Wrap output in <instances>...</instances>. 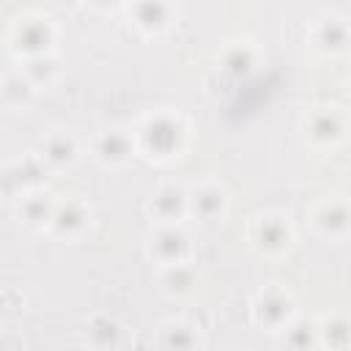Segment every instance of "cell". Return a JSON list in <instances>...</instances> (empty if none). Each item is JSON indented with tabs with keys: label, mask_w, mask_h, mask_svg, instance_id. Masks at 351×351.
Wrapping results in <instances>:
<instances>
[{
	"label": "cell",
	"mask_w": 351,
	"mask_h": 351,
	"mask_svg": "<svg viewBox=\"0 0 351 351\" xmlns=\"http://www.w3.org/2000/svg\"><path fill=\"white\" fill-rule=\"evenodd\" d=\"M132 140H134V154H143L151 162H170L184 154L189 143V126L184 115L173 110H159L145 115L132 129Z\"/></svg>",
	"instance_id": "6da1fadb"
},
{
	"label": "cell",
	"mask_w": 351,
	"mask_h": 351,
	"mask_svg": "<svg viewBox=\"0 0 351 351\" xmlns=\"http://www.w3.org/2000/svg\"><path fill=\"white\" fill-rule=\"evenodd\" d=\"M55 38H58L55 25H52V19L44 16V14H25V16L14 19L11 33H8L11 49H14L19 58H25V60L52 52Z\"/></svg>",
	"instance_id": "7a4b0ae2"
},
{
	"label": "cell",
	"mask_w": 351,
	"mask_h": 351,
	"mask_svg": "<svg viewBox=\"0 0 351 351\" xmlns=\"http://www.w3.org/2000/svg\"><path fill=\"white\" fill-rule=\"evenodd\" d=\"M291 225H288V217L282 214H274V211H266V214H255L247 225V241L252 244L255 252L261 255H282L288 247H291Z\"/></svg>",
	"instance_id": "3957f363"
},
{
	"label": "cell",
	"mask_w": 351,
	"mask_h": 351,
	"mask_svg": "<svg viewBox=\"0 0 351 351\" xmlns=\"http://www.w3.org/2000/svg\"><path fill=\"white\" fill-rule=\"evenodd\" d=\"M151 258H156L159 266H176L192 261V239L178 222L156 225L151 236Z\"/></svg>",
	"instance_id": "277c9868"
},
{
	"label": "cell",
	"mask_w": 351,
	"mask_h": 351,
	"mask_svg": "<svg viewBox=\"0 0 351 351\" xmlns=\"http://www.w3.org/2000/svg\"><path fill=\"white\" fill-rule=\"evenodd\" d=\"M228 206H230V197H228V189L222 184L206 181V184L195 186L192 192H186V214H195L203 222L222 219Z\"/></svg>",
	"instance_id": "5b68a950"
},
{
	"label": "cell",
	"mask_w": 351,
	"mask_h": 351,
	"mask_svg": "<svg viewBox=\"0 0 351 351\" xmlns=\"http://www.w3.org/2000/svg\"><path fill=\"white\" fill-rule=\"evenodd\" d=\"M90 228V206L82 203L80 197H69V200H58L55 214L49 219V230L58 233L60 239H80L85 230Z\"/></svg>",
	"instance_id": "8992f818"
},
{
	"label": "cell",
	"mask_w": 351,
	"mask_h": 351,
	"mask_svg": "<svg viewBox=\"0 0 351 351\" xmlns=\"http://www.w3.org/2000/svg\"><path fill=\"white\" fill-rule=\"evenodd\" d=\"M132 154H134V140H132V132L129 129H121V126L101 129L96 134V140H93V156L101 165L118 167V165L129 162Z\"/></svg>",
	"instance_id": "52a82bcc"
},
{
	"label": "cell",
	"mask_w": 351,
	"mask_h": 351,
	"mask_svg": "<svg viewBox=\"0 0 351 351\" xmlns=\"http://www.w3.org/2000/svg\"><path fill=\"white\" fill-rule=\"evenodd\" d=\"M129 16L145 36H162L173 25L170 0H129Z\"/></svg>",
	"instance_id": "ba28073f"
},
{
	"label": "cell",
	"mask_w": 351,
	"mask_h": 351,
	"mask_svg": "<svg viewBox=\"0 0 351 351\" xmlns=\"http://www.w3.org/2000/svg\"><path fill=\"white\" fill-rule=\"evenodd\" d=\"M148 214L156 219V225L178 222L186 214V189L170 181L162 184L148 200Z\"/></svg>",
	"instance_id": "9c48e42d"
},
{
	"label": "cell",
	"mask_w": 351,
	"mask_h": 351,
	"mask_svg": "<svg viewBox=\"0 0 351 351\" xmlns=\"http://www.w3.org/2000/svg\"><path fill=\"white\" fill-rule=\"evenodd\" d=\"M252 313L258 324H266L269 329H282L291 321V299L280 288H266L258 293Z\"/></svg>",
	"instance_id": "30bf717a"
},
{
	"label": "cell",
	"mask_w": 351,
	"mask_h": 351,
	"mask_svg": "<svg viewBox=\"0 0 351 351\" xmlns=\"http://www.w3.org/2000/svg\"><path fill=\"white\" fill-rule=\"evenodd\" d=\"M38 156L47 165V170H63V167H71L80 159V143L69 132H52L41 143Z\"/></svg>",
	"instance_id": "8fae6325"
},
{
	"label": "cell",
	"mask_w": 351,
	"mask_h": 351,
	"mask_svg": "<svg viewBox=\"0 0 351 351\" xmlns=\"http://www.w3.org/2000/svg\"><path fill=\"white\" fill-rule=\"evenodd\" d=\"M55 206H58V200L49 195V192H44V189H30L25 197H22V203H19V217H22V222L25 225H30V228H44V225H49V219H52V214H55Z\"/></svg>",
	"instance_id": "7c38bea8"
},
{
	"label": "cell",
	"mask_w": 351,
	"mask_h": 351,
	"mask_svg": "<svg viewBox=\"0 0 351 351\" xmlns=\"http://www.w3.org/2000/svg\"><path fill=\"white\" fill-rule=\"evenodd\" d=\"M33 93H36V85L30 82V77L25 71H8V74H3V80H0V101L8 110L27 107L33 101Z\"/></svg>",
	"instance_id": "4fadbf2b"
},
{
	"label": "cell",
	"mask_w": 351,
	"mask_h": 351,
	"mask_svg": "<svg viewBox=\"0 0 351 351\" xmlns=\"http://www.w3.org/2000/svg\"><path fill=\"white\" fill-rule=\"evenodd\" d=\"M304 134L313 143H335V140L343 137V121L332 110H318L304 123Z\"/></svg>",
	"instance_id": "5bb4252c"
},
{
	"label": "cell",
	"mask_w": 351,
	"mask_h": 351,
	"mask_svg": "<svg viewBox=\"0 0 351 351\" xmlns=\"http://www.w3.org/2000/svg\"><path fill=\"white\" fill-rule=\"evenodd\" d=\"M313 225L324 236H340L346 230V206L340 200H324L313 211Z\"/></svg>",
	"instance_id": "9a60e30c"
},
{
	"label": "cell",
	"mask_w": 351,
	"mask_h": 351,
	"mask_svg": "<svg viewBox=\"0 0 351 351\" xmlns=\"http://www.w3.org/2000/svg\"><path fill=\"white\" fill-rule=\"evenodd\" d=\"M192 263V261H189ZM189 263H176V266H162V285L173 296H184L195 285V269Z\"/></svg>",
	"instance_id": "2e32d148"
},
{
	"label": "cell",
	"mask_w": 351,
	"mask_h": 351,
	"mask_svg": "<svg viewBox=\"0 0 351 351\" xmlns=\"http://www.w3.org/2000/svg\"><path fill=\"white\" fill-rule=\"evenodd\" d=\"M255 66V49L247 41H236L222 52V69L230 74H247Z\"/></svg>",
	"instance_id": "e0dca14e"
},
{
	"label": "cell",
	"mask_w": 351,
	"mask_h": 351,
	"mask_svg": "<svg viewBox=\"0 0 351 351\" xmlns=\"http://www.w3.org/2000/svg\"><path fill=\"white\" fill-rule=\"evenodd\" d=\"M93 8H101V11H112V8H118L121 3H126V0H88Z\"/></svg>",
	"instance_id": "ac0fdd59"
}]
</instances>
